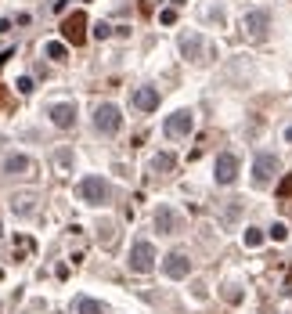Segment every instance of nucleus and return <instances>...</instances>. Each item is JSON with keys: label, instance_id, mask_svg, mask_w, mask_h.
<instances>
[{"label": "nucleus", "instance_id": "1", "mask_svg": "<svg viewBox=\"0 0 292 314\" xmlns=\"http://www.w3.org/2000/svg\"><path fill=\"white\" fill-rule=\"evenodd\" d=\"M61 40L72 43V47L87 43V11H72L61 18Z\"/></svg>", "mask_w": 292, "mask_h": 314}, {"label": "nucleus", "instance_id": "2", "mask_svg": "<svg viewBox=\"0 0 292 314\" xmlns=\"http://www.w3.org/2000/svg\"><path fill=\"white\" fill-rule=\"evenodd\" d=\"M130 271H137V275H148L151 267H155V246L148 242V238H137L134 242V249H130Z\"/></svg>", "mask_w": 292, "mask_h": 314}, {"label": "nucleus", "instance_id": "3", "mask_svg": "<svg viewBox=\"0 0 292 314\" xmlns=\"http://www.w3.org/2000/svg\"><path fill=\"white\" fill-rule=\"evenodd\" d=\"M94 127H98V134H109V138H112V134H119V127H123L119 109H116V105H109V101L98 105V109H94Z\"/></svg>", "mask_w": 292, "mask_h": 314}, {"label": "nucleus", "instance_id": "4", "mask_svg": "<svg viewBox=\"0 0 292 314\" xmlns=\"http://www.w3.org/2000/svg\"><path fill=\"white\" fill-rule=\"evenodd\" d=\"M162 130H166V138H188V134L195 130V112L191 109H180L173 116H166Z\"/></svg>", "mask_w": 292, "mask_h": 314}, {"label": "nucleus", "instance_id": "5", "mask_svg": "<svg viewBox=\"0 0 292 314\" xmlns=\"http://www.w3.org/2000/svg\"><path fill=\"white\" fill-rule=\"evenodd\" d=\"M80 199L87 206H105L109 202V184H105L101 177H83L80 181Z\"/></svg>", "mask_w": 292, "mask_h": 314}, {"label": "nucleus", "instance_id": "6", "mask_svg": "<svg viewBox=\"0 0 292 314\" xmlns=\"http://www.w3.org/2000/svg\"><path fill=\"white\" fill-rule=\"evenodd\" d=\"M278 170V159H274L271 152H260L256 156V162H253V184L256 188H264L267 181H271V173Z\"/></svg>", "mask_w": 292, "mask_h": 314}, {"label": "nucleus", "instance_id": "7", "mask_svg": "<svg viewBox=\"0 0 292 314\" xmlns=\"http://www.w3.org/2000/svg\"><path fill=\"white\" fill-rule=\"evenodd\" d=\"M0 170H4V177H11V181H14V177H29V173H33V159H29V156H7Z\"/></svg>", "mask_w": 292, "mask_h": 314}, {"label": "nucleus", "instance_id": "8", "mask_svg": "<svg viewBox=\"0 0 292 314\" xmlns=\"http://www.w3.org/2000/svg\"><path fill=\"white\" fill-rule=\"evenodd\" d=\"M235 177H238V156L220 152V156H217V181H220V184H231Z\"/></svg>", "mask_w": 292, "mask_h": 314}, {"label": "nucleus", "instance_id": "9", "mask_svg": "<svg viewBox=\"0 0 292 314\" xmlns=\"http://www.w3.org/2000/svg\"><path fill=\"white\" fill-rule=\"evenodd\" d=\"M162 271L170 275V278H188V271H191V260L184 257V253L177 249V253H170V257L162 260Z\"/></svg>", "mask_w": 292, "mask_h": 314}, {"label": "nucleus", "instance_id": "10", "mask_svg": "<svg viewBox=\"0 0 292 314\" xmlns=\"http://www.w3.org/2000/svg\"><path fill=\"white\" fill-rule=\"evenodd\" d=\"M51 123L58 130H69L76 123V105L72 101H61V105H51Z\"/></svg>", "mask_w": 292, "mask_h": 314}, {"label": "nucleus", "instance_id": "11", "mask_svg": "<svg viewBox=\"0 0 292 314\" xmlns=\"http://www.w3.org/2000/svg\"><path fill=\"white\" fill-rule=\"evenodd\" d=\"M177 228H180V217L173 213L170 206H159V209H155V231H162V235H173Z\"/></svg>", "mask_w": 292, "mask_h": 314}, {"label": "nucleus", "instance_id": "12", "mask_svg": "<svg viewBox=\"0 0 292 314\" xmlns=\"http://www.w3.org/2000/svg\"><path fill=\"white\" fill-rule=\"evenodd\" d=\"M134 105L141 112H155L159 109V91H155V87H137V91H134Z\"/></svg>", "mask_w": 292, "mask_h": 314}, {"label": "nucleus", "instance_id": "13", "mask_svg": "<svg viewBox=\"0 0 292 314\" xmlns=\"http://www.w3.org/2000/svg\"><path fill=\"white\" fill-rule=\"evenodd\" d=\"M267 11H253V14H245V29H249L253 36H264L267 33Z\"/></svg>", "mask_w": 292, "mask_h": 314}, {"label": "nucleus", "instance_id": "14", "mask_svg": "<svg viewBox=\"0 0 292 314\" xmlns=\"http://www.w3.org/2000/svg\"><path fill=\"white\" fill-rule=\"evenodd\" d=\"M76 314H109V311H105L101 300H90V296H83V300L76 304Z\"/></svg>", "mask_w": 292, "mask_h": 314}, {"label": "nucleus", "instance_id": "15", "mask_svg": "<svg viewBox=\"0 0 292 314\" xmlns=\"http://www.w3.org/2000/svg\"><path fill=\"white\" fill-rule=\"evenodd\" d=\"M43 51H47V58H51V62H65V58H69L65 43H47V47H43Z\"/></svg>", "mask_w": 292, "mask_h": 314}, {"label": "nucleus", "instance_id": "16", "mask_svg": "<svg viewBox=\"0 0 292 314\" xmlns=\"http://www.w3.org/2000/svg\"><path fill=\"white\" fill-rule=\"evenodd\" d=\"M151 170H155V173H166V170H173V156H170V152L155 156V162H151Z\"/></svg>", "mask_w": 292, "mask_h": 314}, {"label": "nucleus", "instance_id": "17", "mask_svg": "<svg viewBox=\"0 0 292 314\" xmlns=\"http://www.w3.org/2000/svg\"><path fill=\"white\" fill-rule=\"evenodd\" d=\"M180 47H184V54H188V58H198V51H202V40H198V36H188Z\"/></svg>", "mask_w": 292, "mask_h": 314}, {"label": "nucleus", "instance_id": "18", "mask_svg": "<svg viewBox=\"0 0 292 314\" xmlns=\"http://www.w3.org/2000/svg\"><path fill=\"white\" fill-rule=\"evenodd\" d=\"M29 202H33V195H18V199L11 202V209H14V213H29V209H33Z\"/></svg>", "mask_w": 292, "mask_h": 314}, {"label": "nucleus", "instance_id": "19", "mask_svg": "<svg viewBox=\"0 0 292 314\" xmlns=\"http://www.w3.org/2000/svg\"><path fill=\"white\" fill-rule=\"evenodd\" d=\"M278 199H292V173L282 177V184H278Z\"/></svg>", "mask_w": 292, "mask_h": 314}, {"label": "nucleus", "instance_id": "20", "mask_svg": "<svg viewBox=\"0 0 292 314\" xmlns=\"http://www.w3.org/2000/svg\"><path fill=\"white\" fill-rule=\"evenodd\" d=\"M271 238H274V242H285V238H289V228H285V224H274V228H271Z\"/></svg>", "mask_w": 292, "mask_h": 314}, {"label": "nucleus", "instance_id": "21", "mask_svg": "<svg viewBox=\"0 0 292 314\" xmlns=\"http://www.w3.org/2000/svg\"><path fill=\"white\" fill-rule=\"evenodd\" d=\"M94 36H98V40H109V36H112V25H109V22H98V25H94Z\"/></svg>", "mask_w": 292, "mask_h": 314}, {"label": "nucleus", "instance_id": "22", "mask_svg": "<svg viewBox=\"0 0 292 314\" xmlns=\"http://www.w3.org/2000/svg\"><path fill=\"white\" fill-rule=\"evenodd\" d=\"M260 242H264V235H260L256 228H249V231H245V246H260Z\"/></svg>", "mask_w": 292, "mask_h": 314}, {"label": "nucleus", "instance_id": "23", "mask_svg": "<svg viewBox=\"0 0 292 314\" xmlns=\"http://www.w3.org/2000/svg\"><path fill=\"white\" fill-rule=\"evenodd\" d=\"M159 22H162V25H173V22H177V11H173V7L159 11Z\"/></svg>", "mask_w": 292, "mask_h": 314}, {"label": "nucleus", "instance_id": "24", "mask_svg": "<svg viewBox=\"0 0 292 314\" xmlns=\"http://www.w3.org/2000/svg\"><path fill=\"white\" fill-rule=\"evenodd\" d=\"M18 91H22V94H33V80L22 76V80H18Z\"/></svg>", "mask_w": 292, "mask_h": 314}, {"label": "nucleus", "instance_id": "25", "mask_svg": "<svg viewBox=\"0 0 292 314\" xmlns=\"http://www.w3.org/2000/svg\"><path fill=\"white\" fill-rule=\"evenodd\" d=\"M7 58H14V51H4V54H0V69L7 65Z\"/></svg>", "mask_w": 292, "mask_h": 314}, {"label": "nucleus", "instance_id": "26", "mask_svg": "<svg viewBox=\"0 0 292 314\" xmlns=\"http://www.w3.org/2000/svg\"><path fill=\"white\" fill-rule=\"evenodd\" d=\"M0 105H7V91H4V87H0Z\"/></svg>", "mask_w": 292, "mask_h": 314}, {"label": "nucleus", "instance_id": "27", "mask_svg": "<svg viewBox=\"0 0 292 314\" xmlns=\"http://www.w3.org/2000/svg\"><path fill=\"white\" fill-rule=\"evenodd\" d=\"M170 4H173V7H180V4H188V0H170Z\"/></svg>", "mask_w": 292, "mask_h": 314}, {"label": "nucleus", "instance_id": "28", "mask_svg": "<svg viewBox=\"0 0 292 314\" xmlns=\"http://www.w3.org/2000/svg\"><path fill=\"white\" fill-rule=\"evenodd\" d=\"M0 238H4V228H0Z\"/></svg>", "mask_w": 292, "mask_h": 314}]
</instances>
